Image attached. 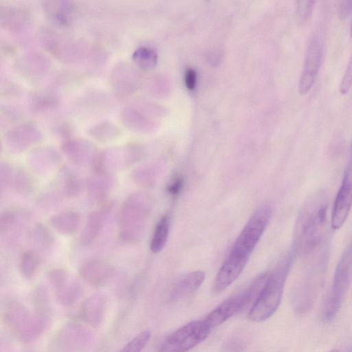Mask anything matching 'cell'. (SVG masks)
<instances>
[{"instance_id":"21","label":"cell","mask_w":352,"mask_h":352,"mask_svg":"<svg viewBox=\"0 0 352 352\" xmlns=\"http://www.w3.org/2000/svg\"><path fill=\"white\" fill-rule=\"evenodd\" d=\"M314 1L310 0L296 1L295 3V17L298 23L303 24L309 18Z\"/></svg>"},{"instance_id":"17","label":"cell","mask_w":352,"mask_h":352,"mask_svg":"<svg viewBox=\"0 0 352 352\" xmlns=\"http://www.w3.org/2000/svg\"><path fill=\"white\" fill-rule=\"evenodd\" d=\"M87 186L89 195L98 200L101 206L107 203L105 198L109 188L108 175H96L89 179Z\"/></svg>"},{"instance_id":"12","label":"cell","mask_w":352,"mask_h":352,"mask_svg":"<svg viewBox=\"0 0 352 352\" xmlns=\"http://www.w3.org/2000/svg\"><path fill=\"white\" fill-rule=\"evenodd\" d=\"M114 269L111 263L103 258H94L85 263L80 267L81 277L89 285L102 287L112 278Z\"/></svg>"},{"instance_id":"13","label":"cell","mask_w":352,"mask_h":352,"mask_svg":"<svg viewBox=\"0 0 352 352\" xmlns=\"http://www.w3.org/2000/svg\"><path fill=\"white\" fill-rule=\"evenodd\" d=\"M206 274L202 270L193 271L185 276L172 289L171 301H178L194 294L202 285Z\"/></svg>"},{"instance_id":"23","label":"cell","mask_w":352,"mask_h":352,"mask_svg":"<svg viewBox=\"0 0 352 352\" xmlns=\"http://www.w3.org/2000/svg\"><path fill=\"white\" fill-rule=\"evenodd\" d=\"M134 181L144 187H151L155 184L154 173L149 168H140L132 173Z\"/></svg>"},{"instance_id":"11","label":"cell","mask_w":352,"mask_h":352,"mask_svg":"<svg viewBox=\"0 0 352 352\" xmlns=\"http://www.w3.org/2000/svg\"><path fill=\"white\" fill-rule=\"evenodd\" d=\"M248 260L230 252L216 276L214 291L221 292L228 287L241 274Z\"/></svg>"},{"instance_id":"19","label":"cell","mask_w":352,"mask_h":352,"mask_svg":"<svg viewBox=\"0 0 352 352\" xmlns=\"http://www.w3.org/2000/svg\"><path fill=\"white\" fill-rule=\"evenodd\" d=\"M39 261V257L35 252L29 250L24 252L19 261V270L23 276L32 278L37 270Z\"/></svg>"},{"instance_id":"25","label":"cell","mask_w":352,"mask_h":352,"mask_svg":"<svg viewBox=\"0 0 352 352\" xmlns=\"http://www.w3.org/2000/svg\"><path fill=\"white\" fill-rule=\"evenodd\" d=\"M49 278L56 291L68 280V274L63 269L56 268L50 271Z\"/></svg>"},{"instance_id":"18","label":"cell","mask_w":352,"mask_h":352,"mask_svg":"<svg viewBox=\"0 0 352 352\" xmlns=\"http://www.w3.org/2000/svg\"><path fill=\"white\" fill-rule=\"evenodd\" d=\"M61 187L65 196L74 197L80 194L82 184L75 173L69 169H65L61 175Z\"/></svg>"},{"instance_id":"8","label":"cell","mask_w":352,"mask_h":352,"mask_svg":"<svg viewBox=\"0 0 352 352\" xmlns=\"http://www.w3.org/2000/svg\"><path fill=\"white\" fill-rule=\"evenodd\" d=\"M4 319L13 333L25 340L38 336L45 322V319L38 316H32L25 307L16 302L6 306Z\"/></svg>"},{"instance_id":"28","label":"cell","mask_w":352,"mask_h":352,"mask_svg":"<svg viewBox=\"0 0 352 352\" xmlns=\"http://www.w3.org/2000/svg\"><path fill=\"white\" fill-rule=\"evenodd\" d=\"M185 81L188 89H192L196 84V73L192 69H189L186 73Z\"/></svg>"},{"instance_id":"10","label":"cell","mask_w":352,"mask_h":352,"mask_svg":"<svg viewBox=\"0 0 352 352\" xmlns=\"http://www.w3.org/2000/svg\"><path fill=\"white\" fill-rule=\"evenodd\" d=\"M351 167L349 164L345 170L332 210L331 225L333 230L340 228L344 223L351 210Z\"/></svg>"},{"instance_id":"24","label":"cell","mask_w":352,"mask_h":352,"mask_svg":"<svg viewBox=\"0 0 352 352\" xmlns=\"http://www.w3.org/2000/svg\"><path fill=\"white\" fill-rule=\"evenodd\" d=\"M185 179L182 174L174 175L168 182L166 190L173 198L177 197L184 188Z\"/></svg>"},{"instance_id":"16","label":"cell","mask_w":352,"mask_h":352,"mask_svg":"<svg viewBox=\"0 0 352 352\" xmlns=\"http://www.w3.org/2000/svg\"><path fill=\"white\" fill-rule=\"evenodd\" d=\"M170 226L169 216H162L156 224L151 239L150 250L151 252L159 253L164 248L168 241Z\"/></svg>"},{"instance_id":"15","label":"cell","mask_w":352,"mask_h":352,"mask_svg":"<svg viewBox=\"0 0 352 352\" xmlns=\"http://www.w3.org/2000/svg\"><path fill=\"white\" fill-rule=\"evenodd\" d=\"M104 223V216L102 210L91 212L82 231L80 243L87 245L92 243L100 233Z\"/></svg>"},{"instance_id":"2","label":"cell","mask_w":352,"mask_h":352,"mask_svg":"<svg viewBox=\"0 0 352 352\" xmlns=\"http://www.w3.org/2000/svg\"><path fill=\"white\" fill-rule=\"evenodd\" d=\"M293 255L285 257L270 273L248 313L253 322H260L270 318L278 309L289 274Z\"/></svg>"},{"instance_id":"26","label":"cell","mask_w":352,"mask_h":352,"mask_svg":"<svg viewBox=\"0 0 352 352\" xmlns=\"http://www.w3.org/2000/svg\"><path fill=\"white\" fill-rule=\"evenodd\" d=\"M351 60L349 61L347 67L345 70V72L343 75L342 80L340 82V85L339 87L340 91L345 94L348 92L351 87Z\"/></svg>"},{"instance_id":"20","label":"cell","mask_w":352,"mask_h":352,"mask_svg":"<svg viewBox=\"0 0 352 352\" xmlns=\"http://www.w3.org/2000/svg\"><path fill=\"white\" fill-rule=\"evenodd\" d=\"M151 336L149 330L138 333L126 343L118 352H141L146 346Z\"/></svg>"},{"instance_id":"7","label":"cell","mask_w":352,"mask_h":352,"mask_svg":"<svg viewBox=\"0 0 352 352\" xmlns=\"http://www.w3.org/2000/svg\"><path fill=\"white\" fill-rule=\"evenodd\" d=\"M210 329L204 320L190 322L170 334L157 352H188L204 341Z\"/></svg>"},{"instance_id":"22","label":"cell","mask_w":352,"mask_h":352,"mask_svg":"<svg viewBox=\"0 0 352 352\" xmlns=\"http://www.w3.org/2000/svg\"><path fill=\"white\" fill-rule=\"evenodd\" d=\"M246 342L241 335H233L222 346V352H245Z\"/></svg>"},{"instance_id":"1","label":"cell","mask_w":352,"mask_h":352,"mask_svg":"<svg viewBox=\"0 0 352 352\" xmlns=\"http://www.w3.org/2000/svg\"><path fill=\"white\" fill-rule=\"evenodd\" d=\"M328 198L318 191L305 203L294 228V247L298 254L311 252L322 240L327 218Z\"/></svg>"},{"instance_id":"5","label":"cell","mask_w":352,"mask_h":352,"mask_svg":"<svg viewBox=\"0 0 352 352\" xmlns=\"http://www.w3.org/2000/svg\"><path fill=\"white\" fill-rule=\"evenodd\" d=\"M273 208L270 204L264 203L259 206L241 230L230 252L250 258L269 224Z\"/></svg>"},{"instance_id":"9","label":"cell","mask_w":352,"mask_h":352,"mask_svg":"<svg viewBox=\"0 0 352 352\" xmlns=\"http://www.w3.org/2000/svg\"><path fill=\"white\" fill-rule=\"evenodd\" d=\"M322 58V46L318 38L314 36L310 39L305 57L303 70L301 73L298 91L305 94L314 85Z\"/></svg>"},{"instance_id":"3","label":"cell","mask_w":352,"mask_h":352,"mask_svg":"<svg viewBox=\"0 0 352 352\" xmlns=\"http://www.w3.org/2000/svg\"><path fill=\"white\" fill-rule=\"evenodd\" d=\"M152 205L151 196L145 192L129 195L118 215V234L122 241L132 243L141 239Z\"/></svg>"},{"instance_id":"6","label":"cell","mask_w":352,"mask_h":352,"mask_svg":"<svg viewBox=\"0 0 352 352\" xmlns=\"http://www.w3.org/2000/svg\"><path fill=\"white\" fill-rule=\"evenodd\" d=\"M351 248L349 245L342 254L334 274L332 287L322 309V319L331 320L339 311L350 285Z\"/></svg>"},{"instance_id":"14","label":"cell","mask_w":352,"mask_h":352,"mask_svg":"<svg viewBox=\"0 0 352 352\" xmlns=\"http://www.w3.org/2000/svg\"><path fill=\"white\" fill-rule=\"evenodd\" d=\"M50 221L52 227L58 232L69 235L78 230L80 217L76 212L65 211L52 217Z\"/></svg>"},{"instance_id":"29","label":"cell","mask_w":352,"mask_h":352,"mask_svg":"<svg viewBox=\"0 0 352 352\" xmlns=\"http://www.w3.org/2000/svg\"><path fill=\"white\" fill-rule=\"evenodd\" d=\"M329 352H339V351L338 349H332Z\"/></svg>"},{"instance_id":"27","label":"cell","mask_w":352,"mask_h":352,"mask_svg":"<svg viewBox=\"0 0 352 352\" xmlns=\"http://www.w3.org/2000/svg\"><path fill=\"white\" fill-rule=\"evenodd\" d=\"M352 6L351 0H343L338 6V15L341 19H344L348 16L351 12Z\"/></svg>"},{"instance_id":"4","label":"cell","mask_w":352,"mask_h":352,"mask_svg":"<svg viewBox=\"0 0 352 352\" xmlns=\"http://www.w3.org/2000/svg\"><path fill=\"white\" fill-rule=\"evenodd\" d=\"M268 273L258 275L241 292L228 298L212 310L204 321L212 329L221 324L234 314L245 308L253 300H256L263 287Z\"/></svg>"}]
</instances>
